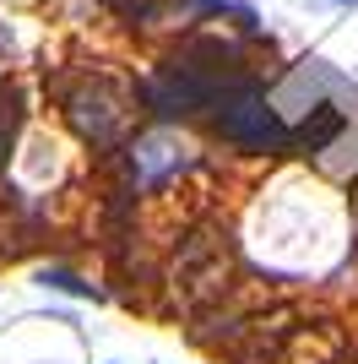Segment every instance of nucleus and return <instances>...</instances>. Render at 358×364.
<instances>
[{
	"label": "nucleus",
	"mask_w": 358,
	"mask_h": 364,
	"mask_svg": "<svg viewBox=\"0 0 358 364\" xmlns=\"http://www.w3.org/2000/svg\"><path fill=\"white\" fill-rule=\"evenodd\" d=\"M331 6H358V0H331Z\"/></svg>",
	"instance_id": "11"
},
{
	"label": "nucleus",
	"mask_w": 358,
	"mask_h": 364,
	"mask_svg": "<svg viewBox=\"0 0 358 364\" xmlns=\"http://www.w3.org/2000/svg\"><path fill=\"white\" fill-rule=\"evenodd\" d=\"M212 125H217L223 141H234L239 152H293V125L277 114V104H271L255 82H239V87L217 92Z\"/></svg>",
	"instance_id": "2"
},
{
	"label": "nucleus",
	"mask_w": 358,
	"mask_h": 364,
	"mask_svg": "<svg viewBox=\"0 0 358 364\" xmlns=\"http://www.w3.org/2000/svg\"><path fill=\"white\" fill-rule=\"evenodd\" d=\"M16 125H22V98L11 87H0V164H6V152L16 141Z\"/></svg>",
	"instance_id": "9"
},
{
	"label": "nucleus",
	"mask_w": 358,
	"mask_h": 364,
	"mask_svg": "<svg viewBox=\"0 0 358 364\" xmlns=\"http://www.w3.org/2000/svg\"><path fill=\"white\" fill-rule=\"evenodd\" d=\"M347 348L353 343L337 332V321H293V332L277 348V364H337Z\"/></svg>",
	"instance_id": "6"
},
{
	"label": "nucleus",
	"mask_w": 358,
	"mask_h": 364,
	"mask_svg": "<svg viewBox=\"0 0 358 364\" xmlns=\"http://www.w3.org/2000/svg\"><path fill=\"white\" fill-rule=\"evenodd\" d=\"M337 364H358V348H347V353H342V359H337Z\"/></svg>",
	"instance_id": "10"
},
{
	"label": "nucleus",
	"mask_w": 358,
	"mask_h": 364,
	"mask_svg": "<svg viewBox=\"0 0 358 364\" xmlns=\"http://www.w3.org/2000/svg\"><path fill=\"white\" fill-rule=\"evenodd\" d=\"M217 92H223V87H217L185 49H174V55L136 87V98H141V109H147L152 120L168 125V120H190V114L212 109V104H217Z\"/></svg>",
	"instance_id": "4"
},
{
	"label": "nucleus",
	"mask_w": 358,
	"mask_h": 364,
	"mask_svg": "<svg viewBox=\"0 0 358 364\" xmlns=\"http://www.w3.org/2000/svg\"><path fill=\"white\" fill-rule=\"evenodd\" d=\"M234 272H239V250L228 240L223 223H195L179 240L174 261H168V289L185 310H212L234 294Z\"/></svg>",
	"instance_id": "1"
},
{
	"label": "nucleus",
	"mask_w": 358,
	"mask_h": 364,
	"mask_svg": "<svg viewBox=\"0 0 358 364\" xmlns=\"http://www.w3.org/2000/svg\"><path fill=\"white\" fill-rule=\"evenodd\" d=\"M38 289L65 294V299H104V289H98V283H87V277H76L71 267H44V272H38Z\"/></svg>",
	"instance_id": "8"
},
{
	"label": "nucleus",
	"mask_w": 358,
	"mask_h": 364,
	"mask_svg": "<svg viewBox=\"0 0 358 364\" xmlns=\"http://www.w3.org/2000/svg\"><path fill=\"white\" fill-rule=\"evenodd\" d=\"M125 164H131V185L136 191H163L174 174L190 168V147H179L174 136L152 131V136H136L125 147Z\"/></svg>",
	"instance_id": "5"
},
{
	"label": "nucleus",
	"mask_w": 358,
	"mask_h": 364,
	"mask_svg": "<svg viewBox=\"0 0 358 364\" xmlns=\"http://www.w3.org/2000/svg\"><path fill=\"white\" fill-rule=\"evenodd\" d=\"M347 131V114L337 104H310V114L293 125V152H326Z\"/></svg>",
	"instance_id": "7"
},
{
	"label": "nucleus",
	"mask_w": 358,
	"mask_h": 364,
	"mask_svg": "<svg viewBox=\"0 0 358 364\" xmlns=\"http://www.w3.org/2000/svg\"><path fill=\"white\" fill-rule=\"evenodd\" d=\"M60 109H65L71 131L82 141H92V147H119L125 131H131V92L104 71L71 82V87L60 92Z\"/></svg>",
	"instance_id": "3"
}]
</instances>
